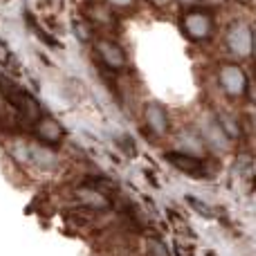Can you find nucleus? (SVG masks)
I'll list each match as a JSON object with an SVG mask.
<instances>
[{
	"mask_svg": "<svg viewBox=\"0 0 256 256\" xmlns=\"http://www.w3.org/2000/svg\"><path fill=\"white\" fill-rule=\"evenodd\" d=\"M166 160H168V164H171V166H176L178 171L186 173L189 178H198V180L212 178V176H209L207 164H204L200 158L191 155V153H180V150H171V153H166Z\"/></svg>",
	"mask_w": 256,
	"mask_h": 256,
	"instance_id": "3",
	"label": "nucleus"
},
{
	"mask_svg": "<svg viewBox=\"0 0 256 256\" xmlns=\"http://www.w3.org/2000/svg\"><path fill=\"white\" fill-rule=\"evenodd\" d=\"M97 52L104 58V63L108 68H112V70H124L126 68V54L115 40H99Z\"/></svg>",
	"mask_w": 256,
	"mask_h": 256,
	"instance_id": "6",
	"label": "nucleus"
},
{
	"mask_svg": "<svg viewBox=\"0 0 256 256\" xmlns=\"http://www.w3.org/2000/svg\"><path fill=\"white\" fill-rule=\"evenodd\" d=\"M146 250H148V256H168L166 248H164L162 240L158 238H148V243H146Z\"/></svg>",
	"mask_w": 256,
	"mask_h": 256,
	"instance_id": "10",
	"label": "nucleus"
},
{
	"mask_svg": "<svg viewBox=\"0 0 256 256\" xmlns=\"http://www.w3.org/2000/svg\"><path fill=\"white\" fill-rule=\"evenodd\" d=\"M176 252H178V256H194V250H189L186 245H182V243L176 245Z\"/></svg>",
	"mask_w": 256,
	"mask_h": 256,
	"instance_id": "11",
	"label": "nucleus"
},
{
	"mask_svg": "<svg viewBox=\"0 0 256 256\" xmlns=\"http://www.w3.org/2000/svg\"><path fill=\"white\" fill-rule=\"evenodd\" d=\"M227 48L236 56H250L254 52V32L248 22H234L227 32Z\"/></svg>",
	"mask_w": 256,
	"mask_h": 256,
	"instance_id": "2",
	"label": "nucleus"
},
{
	"mask_svg": "<svg viewBox=\"0 0 256 256\" xmlns=\"http://www.w3.org/2000/svg\"><path fill=\"white\" fill-rule=\"evenodd\" d=\"M218 81H220L222 90L232 97H240L248 90V76H245L243 68L236 66V63H225L220 66V72H218Z\"/></svg>",
	"mask_w": 256,
	"mask_h": 256,
	"instance_id": "4",
	"label": "nucleus"
},
{
	"mask_svg": "<svg viewBox=\"0 0 256 256\" xmlns=\"http://www.w3.org/2000/svg\"><path fill=\"white\" fill-rule=\"evenodd\" d=\"M182 30L186 32V36L194 40H207L214 34V18L209 12L202 9H194L182 18Z\"/></svg>",
	"mask_w": 256,
	"mask_h": 256,
	"instance_id": "1",
	"label": "nucleus"
},
{
	"mask_svg": "<svg viewBox=\"0 0 256 256\" xmlns=\"http://www.w3.org/2000/svg\"><path fill=\"white\" fill-rule=\"evenodd\" d=\"M40 132H43V137H45V140H50V142H58V140H61V128L54 124V122H45V124L40 126Z\"/></svg>",
	"mask_w": 256,
	"mask_h": 256,
	"instance_id": "9",
	"label": "nucleus"
},
{
	"mask_svg": "<svg viewBox=\"0 0 256 256\" xmlns=\"http://www.w3.org/2000/svg\"><path fill=\"white\" fill-rule=\"evenodd\" d=\"M254 50H256V36H254Z\"/></svg>",
	"mask_w": 256,
	"mask_h": 256,
	"instance_id": "13",
	"label": "nucleus"
},
{
	"mask_svg": "<svg viewBox=\"0 0 256 256\" xmlns=\"http://www.w3.org/2000/svg\"><path fill=\"white\" fill-rule=\"evenodd\" d=\"M144 115H146V124H148V128L155 132V135H166L168 132V128H171V124H168V115L160 104L150 102L148 106H146Z\"/></svg>",
	"mask_w": 256,
	"mask_h": 256,
	"instance_id": "7",
	"label": "nucleus"
},
{
	"mask_svg": "<svg viewBox=\"0 0 256 256\" xmlns=\"http://www.w3.org/2000/svg\"><path fill=\"white\" fill-rule=\"evenodd\" d=\"M110 2H115L117 7H128V4H130L132 0H110Z\"/></svg>",
	"mask_w": 256,
	"mask_h": 256,
	"instance_id": "12",
	"label": "nucleus"
},
{
	"mask_svg": "<svg viewBox=\"0 0 256 256\" xmlns=\"http://www.w3.org/2000/svg\"><path fill=\"white\" fill-rule=\"evenodd\" d=\"M186 202H189V207L194 209L198 216H202V218H207V220H214L216 218V212H214L209 204H204L202 200H198V198H194V196H186Z\"/></svg>",
	"mask_w": 256,
	"mask_h": 256,
	"instance_id": "8",
	"label": "nucleus"
},
{
	"mask_svg": "<svg viewBox=\"0 0 256 256\" xmlns=\"http://www.w3.org/2000/svg\"><path fill=\"white\" fill-rule=\"evenodd\" d=\"M0 90H2V94L9 99V102L14 104V108H18V110L22 112V117L25 120H36V117L40 115V108L38 104L34 102V99L30 97V94L25 92V90L16 88L14 84H7V86H0Z\"/></svg>",
	"mask_w": 256,
	"mask_h": 256,
	"instance_id": "5",
	"label": "nucleus"
}]
</instances>
